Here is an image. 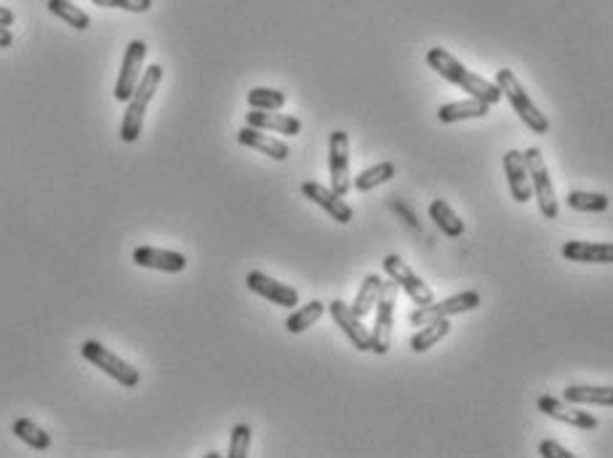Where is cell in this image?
Instances as JSON below:
<instances>
[{
	"mask_svg": "<svg viewBox=\"0 0 613 458\" xmlns=\"http://www.w3.org/2000/svg\"><path fill=\"white\" fill-rule=\"evenodd\" d=\"M480 294L477 291H464V294H457V296H448L443 302H429L424 306H416L409 314L410 325H427L432 320H440V317H451V314H461V312H472L480 306Z\"/></svg>",
	"mask_w": 613,
	"mask_h": 458,
	"instance_id": "9",
	"label": "cell"
},
{
	"mask_svg": "<svg viewBox=\"0 0 613 458\" xmlns=\"http://www.w3.org/2000/svg\"><path fill=\"white\" fill-rule=\"evenodd\" d=\"M246 285H249V291L267 299L269 304L283 306V309L299 306V291L297 288H291V285H286V283H280V280H275V277H269L259 269L246 275Z\"/></svg>",
	"mask_w": 613,
	"mask_h": 458,
	"instance_id": "11",
	"label": "cell"
},
{
	"mask_svg": "<svg viewBox=\"0 0 613 458\" xmlns=\"http://www.w3.org/2000/svg\"><path fill=\"white\" fill-rule=\"evenodd\" d=\"M536 407H539L544 416H550V418H555V421H562V424H571V426H576V429H598V418H595L589 410H579L573 403L558 400V397H552V395L539 397Z\"/></svg>",
	"mask_w": 613,
	"mask_h": 458,
	"instance_id": "14",
	"label": "cell"
},
{
	"mask_svg": "<svg viewBox=\"0 0 613 458\" xmlns=\"http://www.w3.org/2000/svg\"><path fill=\"white\" fill-rule=\"evenodd\" d=\"M494 83H496V89L502 91V97L512 104V109L517 112V117L525 123V128H528L531 134H547V131H550L547 115L533 104V99L528 97V91L523 89L520 78H517L512 70H507V67H505V70H496Z\"/></svg>",
	"mask_w": 613,
	"mask_h": 458,
	"instance_id": "3",
	"label": "cell"
},
{
	"mask_svg": "<svg viewBox=\"0 0 613 458\" xmlns=\"http://www.w3.org/2000/svg\"><path fill=\"white\" fill-rule=\"evenodd\" d=\"M395 173H398V165H395L392 160H382V163H376V165L360 171L358 176H355V182H353V187H355L358 192H371V190H376L379 184L392 182Z\"/></svg>",
	"mask_w": 613,
	"mask_h": 458,
	"instance_id": "23",
	"label": "cell"
},
{
	"mask_svg": "<svg viewBox=\"0 0 613 458\" xmlns=\"http://www.w3.org/2000/svg\"><path fill=\"white\" fill-rule=\"evenodd\" d=\"M334 317V322L342 328V333L350 339V344L358 350V352H371V331L363 325V317H358L347 302L342 299H334L331 304L325 306Z\"/></svg>",
	"mask_w": 613,
	"mask_h": 458,
	"instance_id": "12",
	"label": "cell"
},
{
	"mask_svg": "<svg viewBox=\"0 0 613 458\" xmlns=\"http://www.w3.org/2000/svg\"><path fill=\"white\" fill-rule=\"evenodd\" d=\"M448 333H451V322H448V317L432 320V322H427L424 328H419V331L410 336V352L421 355V352L432 350L435 344H440Z\"/></svg>",
	"mask_w": 613,
	"mask_h": 458,
	"instance_id": "22",
	"label": "cell"
},
{
	"mask_svg": "<svg viewBox=\"0 0 613 458\" xmlns=\"http://www.w3.org/2000/svg\"><path fill=\"white\" fill-rule=\"evenodd\" d=\"M49 11H52L56 19H61V22H67L70 27H75V30H89L91 27V16L86 14V11H80L75 3H70V0H49Z\"/></svg>",
	"mask_w": 613,
	"mask_h": 458,
	"instance_id": "29",
	"label": "cell"
},
{
	"mask_svg": "<svg viewBox=\"0 0 613 458\" xmlns=\"http://www.w3.org/2000/svg\"><path fill=\"white\" fill-rule=\"evenodd\" d=\"M246 126L259 128V131H272V134H283V136H297L302 134V120L286 112H267V109H254L246 112Z\"/></svg>",
	"mask_w": 613,
	"mask_h": 458,
	"instance_id": "18",
	"label": "cell"
},
{
	"mask_svg": "<svg viewBox=\"0 0 613 458\" xmlns=\"http://www.w3.org/2000/svg\"><path fill=\"white\" fill-rule=\"evenodd\" d=\"M488 107L491 104L480 102V99H464V102H451L443 104L438 109V120L443 126H451V123H459V120H477V117H486L488 115Z\"/></svg>",
	"mask_w": 613,
	"mask_h": 458,
	"instance_id": "21",
	"label": "cell"
},
{
	"mask_svg": "<svg viewBox=\"0 0 613 458\" xmlns=\"http://www.w3.org/2000/svg\"><path fill=\"white\" fill-rule=\"evenodd\" d=\"M11 43H14V35H11V30L0 24V49H11Z\"/></svg>",
	"mask_w": 613,
	"mask_h": 458,
	"instance_id": "35",
	"label": "cell"
},
{
	"mask_svg": "<svg viewBox=\"0 0 613 458\" xmlns=\"http://www.w3.org/2000/svg\"><path fill=\"white\" fill-rule=\"evenodd\" d=\"M160 80H163V67H160V64H150V67L142 72V78H139V83H137V89H134L131 99L126 102L128 107H126V112H123V123H120V139H123L126 145L139 142L142 128H145V115H147V107H150V102L155 99V94H157Z\"/></svg>",
	"mask_w": 613,
	"mask_h": 458,
	"instance_id": "2",
	"label": "cell"
},
{
	"mask_svg": "<svg viewBox=\"0 0 613 458\" xmlns=\"http://www.w3.org/2000/svg\"><path fill=\"white\" fill-rule=\"evenodd\" d=\"M427 64H429V70H435L440 78H446L448 83H454V86H459L461 91H467L472 99H480V102L486 104L502 102V91L496 89V83H494V80H486L483 75L469 72L451 51H446V49H440V46H438V49H429V51H427Z\"/></svg>",
	"mask_w": 613,
	"mask_h": 458,
	"instance_id": "1",
	"label": "cell"
},
{
	"mask_svg": "<svg viewBox=\"0 0 613 458\" xmlns=\"http://www.w3.org/2000/svg\"><path fill=\"white\" fill-rule=\"evenodd\" d=\"M505 173H507V184H510V195L514 203H528L533 198L531 190V176H528V165L520 150L505 153Z\"/></svg>",
	"mask_w": 613,
	"mask_h": 458,
	"instance_id": "16",
	"label": "cell"
},
{
	"mask_svg": "<svg viewBox=\"0 0 613 458\" xmlns=\"http://www.w3.org/2000/svg\"><path fill=\"white\" fill-rule=\"evenodd\" d=\"M525 165H528V176H531V190H533V198L539 201V210L544 219H558L561 213V205L555 198V184L550 179V168L544 163V154L539 147H528L525 153Z\"/></svg>",
	"mask_w": 613,
	"mask_h": 458,
	"instance_id": "4",
	"label": "cell"
},
{
	"mask_svg": "<svg viewBox=\"0 0 613 458\" xmlns=\"http://www.w3.org/2000/svg\"><path fill=\"white\" fill-rule=\"evenodd\" d=\"M251 451V426L249 424H235L230 435V458H246Z\"/></svg>",
	"mask_w": 613,
	"mask_h": 458,
	"instance_id": "31",
	"label": "cell"
},
{
	"mask_svg": "<svg viewBox=\"0 0 613 458\" xmlns=\"http://www.w3.org/2000/svg\"><path fill=\"white\" fill-rule=\"evenodd\" d=\"M382 266H384V272L390 275V280L401 288V291H406L409 294V299L416 306H424L429 304L432 299H435V294H432V288L410 269L409 264L401 258L398 254H390L384 261H382Z\"/></svg>",
	"mask_w": 613,
	"mask_h": 458,
	"instance_id": "8",
	"label": "cell"
},
{
	"mask_svg": "<svg viewBox=\"0 0 613 458\" xmlns=\"http://www.w3.org/2000/svg\"><path fill=\"white\" fill-rule=\"evenodd\" d=\"M134 264L145 266V269H157L165 275H179L187 269V256L179 251H165V248H153V246H142L134 251Z\"/></svg>",
	"mask_w": 613,
	"mask_h": 458,
	"instance_id": "15",
	"label": "cell"
},
{
	"mask_svg": "<svg viewBox=\"0 0 613 458\" xmlns=\"http://www.w3.org/2000/svg\"><path fill=\"white\" fill-rule=\"evenodd\" d=\"M429 219L438 224V229L446 238H461L464 235V221L459 219V213L446 203V201H440V198L429 203Z\"/></svg>",
	"mask_w": 613,
	"mask_h": 458,
	"instance_id": "25",
	"label": "cell"
},
{
	"mask_svg": "<svg viewBox=\"0 0 613 458\" xmlns=\"http://www.w3.org/2000/svg\"><path fill=\"white\" fill-rule=\"evenodd\" d=\"M94 5L102 8H120V11H131V14H147L153 8V0H91Z\"/></svg>",
	"mask_w": 613,
	"mask_h": 458,
	"instance_id": "32",
	"label": "cell"
},
{
	"mask_svg": "<svg viewBox=\"0 0 613 458\" xmlns=\"http://www.w3.org/2000/svg\"><path fill=\"white\" fill-rule=\"evenodd\" d=\"M565 203L571 210H579V213H603L608 210V195L603 192H581V190H573L565 195Z\"/></svg>",
	"mask_w": 613,
	"mask_h": 458,
	"instance_id": "28",
	"label": "cell"
},
{
	"mask_svg": "<svg viewBox=\"0 0 613 458\" xmlns=\"http://www.w3.org/2000/svg\"><path fill=\"white\" fill-rule=\"evenodd\" d=\"M384 280L379 275H365L363 285H360L358 296H355V304L350 306L358 317H368L376 306V299H379V291H382Z\"/></svg>",
	"mask_w": 613,
	"mask_h": 458,
	"instance_id": "27",
	"label": "cell"
},
{
	"mask_svg": "<svg viewBox=\"0 0 613 458\" xmlns=\"http://www.w3.org/2000/svg\"><path fill=\"white\" fill-rule=\"evenodd\" d=\"M238 142H240L243 147H249V150H259V153L272 157V160H278V163H283V160L291 157V147H288L283 139H275V136H269L267 131H259V128H251V126H243V128L238 131Z\"/></svg>",
	"mask_w": 613,
	"mask_h": 458,
	"instance_id": "19",
	"label": "cell"
},
{
	"mask_svg": "<svg viewBox=\"0 0 613 458\" xmlns=\"http://www.w3.org/2000/svg\"><path fill=\"white\" fill-rule=\"evenodd\" d=\"M14 435H16L24 445L35 448V451H49V448H52L49 432L41 429V426H38L35 421H30V418H16V421H14Z\"/></svg>",
	"mask_w": 613,
	"mask_h": 458,
	"instance_id": "26",
	"label": "cell"
},
{
	"mask_svg": "<svg viewBox=\"0 0 613 458\" xmlns=\"http://www.w3.org/2000/svg\"><path fill=\"white\" fill-rule=\"evenodd\" d=\"M80 355L86 357L91 365H97L102 373H107L109 379H115L120 387H128V389H134L139 381H142V373H139V368H134L131 362H126L123 357H118L115 352H109L107 347H102L99 341H94V339H89V341H83V347H80Z\"/></svg>",
	"mask_w": 613,
	"mask_h": 458,
	"instance_id": "6",
	"label": "cell"
},
{
	"mask_svg": "<svg viewBox=\"0 0 613 458\" xmlns=\"http://www.w3.org/2000/svg\"><path fill=\"white\" fill-rule=\"evenodd\" d=\"M302 195H305L306 201H312L315 205H320L334 221H339V224H350L353 219H355V210H353V205L347 203L342 195H336L331 187H323V184H317V182H305L302 184Z\"/></svg>",
	"mask_w": 613,
	"mask_h": 458,
	"instance_id": "13",
	"label": "cell"
},
{
	"mask_svg": "<svg viewBox=\"0 0 613 458\" xmlns=\"http://www.w3.org/2000/svg\"><path fill=\"white\" fill-rule=\"evenodd\" d=\"M145 59H147V43L145 41H131L126 46L123 53V64H120V72H118V83H115V91L112 97L118 102H128L142 72H145Z\"/></svg>",
	"mask_w": 613,
	"mask_h": 458,
	"instance_id": "10",
	"label": "cell"
},
{
	"mask_svg": "<svg viewBox=\"0 0 613 458\" xmlns=\"http://www.w3.org/2000/svg\"><path fill=\"white\" fill-rule=\"evenodd\" d=\"M323 312H325V302H320V299H312L305 306H294L291 314H288V320H286V331L294 333V336L297 333H305V331H309L323 317Z\"/></svg>",
	"mask_w": 613,
	"mask_h": 458,
	"instance_id": "24",
	"label": "cell"
},
{
	"mask_svg": "<svg viewBox=\"0 0 613 458\" xmlns=\"http://www.w3.org/2000/svg\"><path fill=\"white\" fill-rule=\"evenodd\" d=\"M249 107L251 109H267V112H280L286 107V94L278 89H251L249 91Z\"/></svg>",
	"mask_w": 613,
	"mask_h": 458,
	"instance_id": "30",
	"label": "cell"
},
{
	"mask_svg": "<svg viewBox=\"0 0 613 458\" xmlns=\"http://www.w3.org/2000/svg\"><path fill=\"white\" fill-rule=\"evenodd\" d=\"M539 456H544V458H573V453H571L568 448H562L561 443H555V440H544V443L539 445Z\"/></svg>",
	"mask_w": 613,
	"mask_h": 458,
	"instance_id": "33",
	"label": "cell"
},
{
	"mask_svg": "<svg viewBox=\"0 0 613 458\" xmlns=\"http://www.w3.org/2000/svg\"><path fill=\"white\" fill-rule=\"evenodd\" d=\"M14 22H16V14H14L11 8L0 5V24H3V27H11Z\"/></svg>",
	"mask_w": 613,
	"mask_h": 458,
	"instance_id": "34",
	"label": "cell"
},
{
	"mask_svg": "<svg viewBox=\"0 0 613 458\" xmlns=\"http://www.w3.org/2000/svg\"><path fill=\"white\" fill-rule=\"evenodd\" d=\"M562 400L573 403V406H613V389L611 387H587V384H571L562 389Z\"/></svg>",
	"mask_w": 613,
	"mask_h": 458,
	"instance_id": "20",
	"label": "cell"
},
{
	"mask_svg": "<svg viewBox=\"0 0 613 458\" xmlns=\"http://www.w3.org/2000/svg\"><path fill=\"white\" fill-rule=\"evenodd\" d=\"M328 173H331V190L336 195H350L353 190V173H350V134L334 131L328 136Z\"/></svg>",
	"mask_w": 613,
	"mask_h": 458,
	"instance_id": "7",
	"label": "cell"
},
{
	"mask_svg": "<svg viewBox=\"0 0 613 458\" xmlns=\"http://www.w3.org/2000/svg\"><path fill=\"white\" fill-rule=\"evenodd\" d=\"M395 304H398V285L390 280L382 285L376 299V320L371 328V352L387 355L392 347V325H395Z\"/></svg>",
	"mask_w": 613,
	"mask_h": 458,
	"instance_id": "5",
	"label": "cell"
},
{
	"mask_svg": "<svg viewBox=\"0 0 613 458\" xmlns=\"http://www.w3.org/2000/svg\"><path fill=\"white\" fill-rule=\"evenodd\" d=\"M561 254L565 261L576 264H611L613 246L606 240H568Z\"/></svg>",
	"mask_w": 613,
	"mask_h": 458,
	"instance_id": "17",
	"label": "cell"
}]
</instances>
